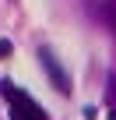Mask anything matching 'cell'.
<instances>
[{"mask_svg":"<svg viewBox=\"0 0 116 120\" xmlns=\"http://www.w3.org/2000/svg\"><path fill=\"white\" fill-rule=\"evenodd\" d=\"M4 95H7V102H11V120H46L42 106H39L28 92L14 88L11 81H4Z\"/></svg>","mask_w":116,"mask_h":120,"instance_id":"cell-1","label":"cell"},{"mask_svg":"<svg viewBox=\"0 0 116 120\" xmlns=\"http://www.w3.org/2000/svg\"><path fill=\"white\" fill-rule=\"evenodd\" d=\"M39 60H42V67H46V74L53 78L56 92H63V95H67V92H70V74H67V71L60 67V60H56V56H53L49 49H39Z\"/></svg>","mask_w":116,"mask_h":120,"instance_id":"cell-2","label":"cell"},{"mask_svg":"<svg viewBox=\"0 0 116 120\" xmlns=\"http://www.w3.org/2000/svg\"><path fill=\"white\" fill-rule=\"evenodd\" d=\"M102 14H105V21L112 25V32H116V0H109V4L102 7Z\"/></svg>","mask_w":116,"mask_h":120,"instance_id":"cell-3","label":"cell"},{"mask_svg":"<svg viewBox=\"0 0 116 120\" xmlns=\"http://www.w3.org/2000/svg\"><path fill=\"white\" fill-rule=\"evenodd\" d=\"M7 53H11V42H7V39H0V60H4Z\"/></svg>","mask_w":116,"mask_h":120,"instance_id":"cell-4","label":"cell"},{"mask_svg":"<svg viewBox=\"0 0 116 120\" xmlns=\"http://www.w3.org/2000/svg\"><path fill=\"white\" fill-rule=\"evenodd\" d=\"M109 120H116V109H112V113H109Z\"/></svg>","mask_w":116,"mask_h":120,"instance_id":"cell-5","label":"cell"}]
</instances>
